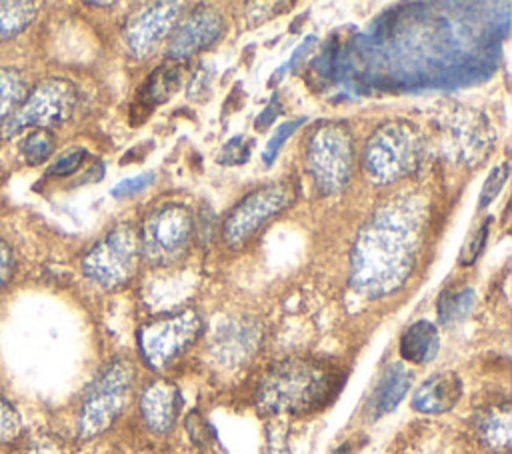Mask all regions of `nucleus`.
Here are the masks:
<instances>
[{
    "label": "nucleus",
    "instance_id": "nucleus-3",
    "mask_svg": "<svg viewBox=\"0 0 512 454\" xmlns=\"http://www.w3.org/2000/svg\"><path fill=\"white\" fill-rule=\"evenodd\" d=\"M424 142L418 130L406 122L396 120L380 126L364 148V170L376 182H394L414 172L422 160Z\"/></svg>",
    "mask_w": 512,
    "mask_h": 454
},
{
    "label": "nucleus",
    "instance_id": "nucleus-31",
    "mask_svg": "<svg viewBox=\"0 0 512 454\" xmlns=\"http://www.w3.org/2000/svg\"><path fill=\"white\" fill-rule=\"evenodd\" d=\"M186 426H188V432L192 434V438L196 442H200V440L206 442L208 440V424L198 414H190L188 420H186Z\"/></svg>",
    "mask_w": 512,
    "mask_h": 454
},
{
    "label": "nucleus",
    "instance_id": "nucleus-35",
    "mask_svg": "<svg viewBox=\"0 0 512 454\" xmlns=\"http://www.w3.org/2000/svg\"><path fill=\"white\" fill-rule=\"evenodd\" d=\"M116 2H88V6H98V8H112Z\"/></svg>",
    "mask_w": 512,
    "mask_h": 454
},
{
    "label": "nucleus",
    "instance_id": "nucleus-18",
    "mask_svg": "<svg viewBox=\"0 0 512 454\" xmlns=\"http://www.w3.org/2000/svg\"><path fill=\"white\" fill-rule=\"evenodd\" d=\"M478 436L492 450H508L512 440L510 404L502 402L488 408L478 422Z\"/></svg>",
    "mask_w": 512,
    "mask_h": 454
},
{
    "label": "nucleus",
    "instance_id": "nucleus-9",
    "mask_svg": "<svg viewBox=\"0 0 512 454\" xmlns=\"http://www.w3.org/2000/svg\"><path fill=\"white\" fill-rule=\"evenodd\" d=\"M294 202V186L290 182L266 184L244 196L224 222V240L236 248L248 242L270 218L286 210Z\"/></svg>",
    "mask_w": 512,
    "mask_h": 454
},
{
    "label": "nucleus",
    "instance_id": "nucleus-17",
    "mask_svg": "<svg viewBox=\"0 0 512 454\" xmlns=\"http://www.w3.org/2000/svg\"><path fill=\"white\" fill-rule=\"evenodd\" d=\"M398 348H400V356L408 362H414V364L430 362L440 348L436 326L428 320H418L410 324L404 330Z\"/></svg>",
    "mask_w": 512,
    "mask_h": 454
},
{
    "label": "nucleus",
    "instance_id": "nucleus-11",
    "mask_svg": "<svg viewBox=\"0 0 512 454\" xmlns=\"http://www.w3.org/2000/svg\"><path fill=\"white\" fill-rule=\"evenodd\" d=\"M182 12V2H156L134 14L124 28L128 50L136 58L148 56L160 40L174 28Z\"/></svg>",
    "mask_w": 512,
    "mask_h": 454
},
{
    "label": "nucleus",
    "instance_id": "nucleus-30",
    "mask_svg": "<svg viewBox=\"0 0 512 454\" xmlns=\"http://www.w3.org/2000/svg\"><path fill=\"white\" fill-rule=\"evenodd\" d=\"M314 42H316V38H314V36H308V38H306V40H304V42H302V44L292 52V56L288 58V62H286L282 68H278V70H276V78H280L284 70H292V68L302 60V56H306V52L314 46Z\"/></svg>",
    "mask_w": 512,
    "mask_h": 454
},
{
    "label": "nucleus",
    "instance_id": "nucleus-25",
    "mask_svg": "<svg viewBox=\"0 0 512 454\" xmlns=\"http://www.w3.org/2000/svg\"><path fill=\"white\" fill-rule=\"evenodd\" d=\"M304 120L302 118H298V120H290V122H284V124H280L276 130H274V134H272V138L268 140V144H266V148H264V152H262V160H264V164H272L274 160H276V156H278V152H280V148L284 146V142L298 130V126L302 124Z\"/></svg>",
    "mask_w": 512,
    "mask_h": 454
},
{
    "label": "nucleus",
    "instance_id": "nucleus-4",
    "mask_svg": "<svg viewBox=\"0 0 512 454\" xmlns=\"http://www.w3.org/2000/svg\"><path fill=\"white\" fill-rule=\"evenodd\" d=\"M132 384L134 366L126 358H116L100 372L88 388L78 416V430L84 438L98 436L114 424L128 402Z\"/></svg>",
    "mask_w": 512,
    "mask_h": 454
},
{
    "label": "nucleus",
    "instance_id": "nucleus-16",
    "mask_svg": "<svg viewBox=\"0 0 512 454\" xmlns=\"http://www.w3.org/2000/svg\"><path fill=\"white\" fill-rule=\"evenodd\" d=\"M410 384H412V372L402 362L388 364L370 398L372 416L380 418L392 412L410 390Z\"/></svg>",
    "mask_w": 512,
    "mask_h": 454
},
{
    "label": "nucleus",
    "instance_id": "nucleus-8",
    "mask_svg": "<svg viewBox=\"0 0 512 454\" xmlns=\"http://www.w3.org/2000/svg\"><path fill=\"white\" fill-rule=\"evenodd\" d=\"M202 332V320L194 310L158 316L138 330V346L146 364L154 370L170 366Z\"/></svg>",
    "mask_w": 512,
    "mask_h": 454
},
{
    "label": "nucleus",
    "instance_id": "nucleus-32",
    "mask_svg": "<svg viewBox=\"0 0 512 454\" xmlns=\"http://www.w3.org/2000/svg\"><path fill=\"white\" fill-rule=\"evenodd\" d=\"M26 454H62V450L52 440H38L26 450Z\"/></svg>",
    "mask_w": 512,
    "mask_h": 454
},
{
    "label": "nucleus",
    "instance_id": "nucleus-24",
    "mask_svg": "<svg viewBox=\"0 0 512 454\" xmlns=\"http://www.w3.org/2000/svg\"><path fill=\"white\" fill-rule=\"evenodd\" d=\"M508 162H502L500 166L492 168L490 174L486 176L484 180V186L480 190V196H478V208H486L502 190V186L506 184L508 180Z\"/></svg>",
    "mask_w": 512,
    "mask_h": 454
},
{
    "label": "nucleus",
    "instance_id": "nucleus-15",
    "mask_svg": "<svg viewBox=\"0 0 512 454\" xmlns=\"http://www.w3.org/2000/svg\"><path fill=\"white\" fill-rule=\"evenodd\" d=\"M260 342V332L254 324L246 322H228L214 336V356L224 364H238L246 360Z\"/></svg>",
    "mask_w": 512,
    "mask_h": 454
},
{
    "label": "nucleus",
    "instance_id": "nucleus-14",
    "mask_svg": "<svg viewBox=\"0 0 512 454\" xmlns=\"http://www.w3.org/2000/svg\"><path fill=\"white\" fill-rule=\"evenodd\" d=\"M462 396V380L456 372H436L412 394V408L422 414H442L456 406Z\"/></svg>",
    "mask_w": 512,
    "mask_h": 454
},
{
    "label": "nucleus",
    "instance_id": "nucleus-7",
    "mask_svg": "<svg viewBox=\"0 0 512 454\" xmlns=\"http://www.w3.org/2000/svg\"><path fill=\"white\" fill-rule=\"evenodd\" d=\"M140 258V236L136 228L120 224L88 250L82 268L92 282L104 288H114L136 274Z\"/></svg>",
    "mask_w": 512,
    "mask_h": 454
},
{
    "label": "nucleus",
    "instance_id": "nucleus-28",
    "mask_svg": "<svg viewBox=\"0 0 512 454\" xmlns=\"http://www.w3.org/2000/svg\"><path fill=\"white\" fill-rule=\"evenodd\" d=\"M20 430V416L18 412L0 396V442L12 440Z\"/></svg>",
    "mask_w": 512,
    "mask_h": 454
},
{
    "label": "nucleus",
    "instance_id": "nucleus-27",
    "mask_svg": "<svg viewBox=\"0 0 512 454\" xmlns=\"http://www.w3.org/2000/svg\"><path fill=\"white\" fill-rule=\"evenodd\" d=\"M154 182V174L152 172H142V174H136L132 178H126V180H120L112 190L110 194L114 198H128V196H134L142 190H146L148 186H152Z\"/></svg>",
    "mask_w": 512,
    "mask_h": 454
},
{
    "label": "nucleus",
    "instance_id": "nucleus-22",
    "mask_svg": "<svg viewBox=\"0 0 512 454\" xmlns=\"http://www.w3.org/2000/svg\"><path fill=\"white\" fill-rule=\"evenodd\" d=\"M56 148V138L48 128H36L32 130L24 142L20 144V150L24 154V160L32 166L46 162Z\"/></svg>",
    "mask_w": 512,
    "mask_h": 454
},
{
    "label": "nucleus",
    "instance_id": "nucleus-21",
    "mask_svg": "<svg viewBox=\"0 0 512 454\" xmlns=\"http://www.w3.org/2000/svg\"><path fill=\"white\" fill-rule=\"evenodd\" d=\"M36 16V4L30 2H0V38L12 36L26 28Z\"/></svg>",
    "mask_w": 512,
    "mask_h": 454
},
{
    "label": "nucleus",
    "instance_id": "nucleus-2",
    "mask_svg": "<svg viewBox=\"0 0 512 454\" xmlns=\"http://www.w3.org/2000/svg\"><path fill=\"white\" fill-rule=\"evenodd\" d=\"M334 392V372L318 360L290 358L262 378L256 404L270 414H300L322 406Z\"/></svg>",
    "mask_w": 512,
    "mask_h": 454
},
{
    "label": "nucleus",
    "instance_id": "nucleus-1",
    "mask_svg": "<svg viewBox=\"0 0 512 454\" xmlns=\"http://www.w3.org/2000/svg\"><path fill=\"white\" fill-rule=\"evenodd\" d=\"M416 224L400 212L386 208L360 232L352 252V282L366 296L396 290L414 262Z\"/></svg>",
    "mask_w": 512,
    "mask_h": 454
},
{
    "label": "nucleus",
    "instance_id": "nucleus-26",
    "mask_svg": "<svg viewBox=\"0 0 512 454\" xmlns=\"http://www.w3.org/2000/svg\"><path fill=\"white\" fill-rule=\"evenodd\" d=\"M86 150L84 148H80V146H76V148H68L64 154H60L58 158H56V162L50 166V174L52 176H70V174H74L80 166H82V162L86 160Z\"/></svg>",
    "mask_w": 512,
    "mask_h": 454
},
{
    "label": "nucleus",
    "instance_id": "nucleus-19",
    "mask_svg": "<svg viewBox=\"0 0 512 454\" xmlns=\"http://www.w3.org/2000/svg\"><path fill=\"white\" fill-rule=\"evenodd\" d=\"M180 82H182V68L176 62H166L148 76V80L142 86V98L150 106L162 104L180 88Z\"/></svg>",
    "mask_w": 512,
    "mask_h": 454
},
{
    "label": "nucleus",
    "instance_id": "nucleus-6",
    "mask_svg": "<svg viewBox=\"0 0 512 454\" xmlns=\"http://www.w3.org/2000/svg\"><path fill=\"white\" fill-rule=\"evenodd\" d=\"M194 218L188 206L168 202L150 212L140 230V252L156 266L178 262L192 240Z\"/></svg>",
    "mask_w": 512,
    "mask_h": 454
},
{
    "label": "nucleus",
    "instance_id": "nucleus-36",
    "mask_svg": "<svg viewBox=\"0 0 512 454\" xmlns=\"http://www.w3.org/2000/svg\"><path fill=\"white\" fill-rule=\"evenodd\" d=\"M348 450H350V446H348V444H342L338 450H334V454H348Z\"/></svg>",
    "mask_w": 512,
    "mask_h": 454
},
{
    "label": "nucleus",
    "instance_id": "nucleus-12",
    "mask_svg": "<svg viewBox=\"0 0 512 454\" xmlns=\"http://www.w3.org/2000/svg\"><path fill=\"white\" fill-rule=\"evenodd\" d=\"M224 32V18L216 10H198L174 30L168 54L172 60L188 58L210 48Z\"/></svg>",
    "mask_w": 512,
    "mask_h": 454
},
{
    "label": "nucleus",
    "instance_id": "nucleus-20",
    "mask_svg": "<svg viewBox=\"0 0 512 454\" xmlns=\"http://www.w3.org/2000/svg\"><path fill=\"white\" fill-rule=\"evenodd\" d=\"M474 304V290L472 288H454L440 296L438 300V318L442 324L452 326L466 318Z\"/></svg>",
    "mask_w": 512,
    "mask_h": 454
},
{
    "label": "nucleus",
    "instance_id": "nucleus-13",
    "mask_svg": "<svg viewBox=\"0 0 512 454\" xmlns=\"http://www.w3.org/2000/svg\"><path fill=\"white\" fill-rule=\"evenodd\" d=\"M180 406V390L168 380H156L148 384L140 396V414L146 426L156 434H166L174 428Z\"/></svg>",
    "mask_w": 512,
    "mask_h": 454
},
{
    "label": "nucleus",
    "instance_id": "nucleus-10",
    "mask_svg": "<svg viewBox=\"0 0 512 454\" xmlns=\"http://www.w3.org/2000/svg\"><path fill=\"white\" fill-rule=\"evenodd\" d=\"M76 106V88L68 80L52 78L36 86L28 102L4 124L2 136H12L26 126H52L64 122Z\"/></svg>",
    "mask_w": 512,
    "mask_h": 454
},
{
    "label": "nucleus",
    "instance_id": "nucleus-34",
    "mask_svg": "<svg viewBox=\"0 0 512 454\" xmlns=\"http://www.w3.org/2000/svg\"><path fill=\"white\" fill-rule=\"evenodd\" d=\"M10 250L0 242V284L10 276Z\"/></svg>",
    "mask_w": 512,
    "mask_h": 454
},
{
    "label": "nucleus",
    "instance_id": "nucleus-23",
    "mask_svg": "<svg viewBox=\"0 0 512 454\" xmlns=\"http://www.w3.org/2000/svg\"><path fill=\"white\" fill-rule=\"evenodd\" d=\"M490 222L492 218L488 216L470 236L468 240L462 244V250H460V256H458V264L462 266H470L476 262V258L480 256L484 244H486V238H488V230H490Z\"/></svg>",
    "mask_w": 512,
    "mask_h": 454
},
{
    "label": "nucleus",
    "instance_id": "nucleus-29",
    "mask_svg": "<svg viewBox=\"0 0 512 454\" xmlns=\"http://www.w3.org/2000/svg\"><path fill=\"white\" fill-rule=\"evenodd\" d=\"M22 84L10 72H0V114H4L14 100H18Z\"/></svg>",
    "mask_w": 512,
    "mask_h": 454
},
{
    "label": "nucleus",
    "instance_id": "nucleus-33",
    "mask_svg": "<svg viewBox=\"0 0 512 454\" xmlns=\"http://www.w3.org/2000/svg\"><path fill=\"white\" fill-rule=\"evenodd\" d=\"M276 114H278V96H274L272 100H270V104H268V108L260 114V118L256 120V126H258V130H264L266 128V120H274L276 118ZM268 122V124H270Z\"/></svg>",
    "mask_w": 512,
    "mask_h": 454
},
{
    "label": "nucleus",
    "instance_id": "nucleus-5",
    "mask_svg": "<svg viewBox=\"0 0 512 454\" xmlns=\"http://www.w3.org/2000/svg\"><path fill=\"white\" fill-rule=\"evenodd\" d=\"M306 164L322 194L340 192L354 166L352 132L342 122H324L314 130L306 148Z\"/></svg>",
    "mask_w": 512,
    "mask_h": 454
}]
</instances>
